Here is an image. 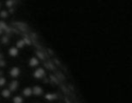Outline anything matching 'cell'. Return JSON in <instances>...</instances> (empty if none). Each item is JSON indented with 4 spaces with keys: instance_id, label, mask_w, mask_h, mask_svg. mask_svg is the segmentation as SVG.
Segmentation results:
<instances>
[{
    "instance_id": "5b68a950",
    "label": "cell",
    "mask_w": 132,
    "mask_h": 103,
    "mask_svg": "<svg viewBox=\"0 0 132 103\" xmlns=\"http://www.w3.org/2000/svg\"><path fill=\"white\" fill-rule=\"evenodd\" d=\"M18 94L24 98V99H29L33 97V92H32V86H24L23 88L19 89Z\"/></svg>"
},
{
    "instance_id": "30bf717a",
    "label": "cell",
    "mask_w": 132,
    "mask_h": 103,
    "mask_svg": "<svg viewBox=\"0 0 132 103\" xmlns=\"http://www.w3.org/2000/svg\"><path fill=\"white\" fill-rule=\"evenodd\" d=\"M15 46L18 50H20V51L23 49H24V48H26V44H24V39H23L22 37L17 39L15 42Z\"/></svg>"
},
{
    "instance_id": "3957f363",
    "label": "cell",
    "mask_w": 132,
    "mask_h": 103,
    "mask_svg": "<svg viewBox=\"0 0 132 103\" xmlns=\"http://www.w3.org/2000/svg\"><path fill=\"white\" fill-rule=\"evenodd\" d=\"M6 88L10 90L13 94H17L20 89V81L18 79L17 80H10L7 82Z\"/></svg>"
},
{
    "instance_id": "6da1fadb",
    "label": "cell",
    "mask_w": 132,
    "mask_h": 103,
    "mask_svg": "<svg viewBox=\"0 0 132 103\" xmlns=\"http://www.w3.org/2000/svg\"><path fill=\"white\" fill-rule=\"evenodd\" d=\"M46 76H47V72L41 65L39 67H37L36 69L33 70V72H32V77L35 80H36V81H42Z\"/></svg>"
},
{
    "instance_id": "ba28073f",
    "label": "cell",
    "mask_w": 132,
    "mask_h": 103,
    "mask_svg": "<svg viewBox=\"0 0 132 103\" xmlns=\"http://www.w3.org/2000/svg\"><path fill=\"white\" fill-rule=\"evenodd\" d=\"M13 95H14V94L12 93V92L10 91V90H8L6 87L1 89V90H0V97L2 98V99H10Z\"/></svg>"
},
{
    "instance_id": "52a82bcc",
    "label": "cell",
    "mask_w": 132,
    "mask_h": 103,
    "mask_svg": "<svg viewBox=\"0 0 132 103\" xmlns=\"http://www.w3.org/2000/svg\"><path fill=\"white\" fill-rule=\"evenodd\" d=\"M19 54H20V50L17 49V48L15 46V44L11 45L7 49L8 57L12 58V59H15V58H17V57H18V55H19Z\"/></svg>"
},
{
    "instance_id": "7c38bea8",
    "label": "cell",
    "mask_w": 132,
    "mask_h": 103,
    "mask_svg": "<svg viewBox=\"0 0 132 103\" xmlns=\"http://www.w3.org/2000/svg\"><path fill=\"white\" fill-rule=\"evenodd\" d=\"M16 0H6V1H4V7L6 8V9L13 8L16 5Z\"/></svg>"
},
{
    "instance_id": "9c48e42d",
    "label": "cell",
    "mask_w": 132,
    "mask_h": 103,
    "mask_svg": "<svg viewBox=\"0 0 132 103\" xmlns=\"http://www.w3.org/2000/svg\"><path fill=\"white\" fill-rule=\"evenodd\" d=\"M24 101H26V99L18 93L14 94L11 98V102L12 103H24Z\"/></svg>"
},
{
    "instance_id": "8992f818",
    "label": "cell",
    "mask_w": 132,
    "mask_h": 103,
    "mask_svg": "<svg viewBox=\"0 0 132 103\" xmlns=\"http://www.w3.org/2000/svg\"><path fill=\"white\" fill-rule=\"evenodd\" d=\"M40 65H41L40 61H39V60L35 57V54H34V55H32L31 57L29 58L28 62H27V66L29 67L30 69H32V70H35V69H36L37 67H39Z\"/></svg>"
},
{
    "instance_id": "277c9868",
    "label": "cell",
    "mask_w": 132,
    "mask_h": 103,
    "mask_svg": "<svg viewBox=\"0 0 132 103\" xmlns=\"http://www.w3.org/2000/svg\"><path fill=\"white\" fill-rule=\"evenodd\" d=\"M32 92H33V97L40 98L43 97L45 90L40 84H35L32 86Z\"/></svg>"
},
{
    "instance_id": "7a4b0ae2",
    "label": "cell",
    "mask_w": 132,
    "mask_h": 103,
    "mask_svg": "<svg viewBox=\"0 0 132 103\" xmlns=\"http://www.w3.org/2000/svg\"><path fill=\"white\" fill-rule=\"evenodd\" d=\"M27 60V59H26ZM26 61V60H24ZM22 64V63H21ZM21 74H22V70H21L20 66H12L9 68L7 72V78L11 80H17L20 78Z\"/></svg>"
},
{
    "instance_id": "8fae6325",
    "label": "cell",
    "mask_w": 132,
    "mask_h": 103,
    "mask_svg": "<svg viewBox=\"0 0 132 103\" xmlns=\"http://www.w3.org/2000/svg\"><path fill=\"white\" fill-rule=\"evenodd\" d=\"M10 17V15L8 13L6 8H3L2 10H0V20H5L6 21Z\"/></svg>"
},
{
    "instance_id": "5bb4252c",
    "label": "cell",
    "mask_w": 132,
    "mask_h": 103,
    "mask_svg": "<svg viewBox=\"0 0 132 103\" xmlns=\"http://www.w3.org/2000/svg\"><path fill=\"white\" fill-rule=\"evenodd\" d=\"M4 8V2L0 1V10H2Z\"/></svg>"
},
{
    "instance_id": "4fadbf2b",
    "label": "cell",
    "mask_w": 132,
    "mask_h": 103,
    "mask_svg": "<svg viewBox=\"0 0 132 103\" xmlns=\"http://www.w3.org/2000/svg\"><path fill=\"white\" fill-rule=\"evenodd\" d=\"M8 82V78L7 76L6 75H3V76H0V89H3L7 85Z\"/></svg>"
}]
</instances>
